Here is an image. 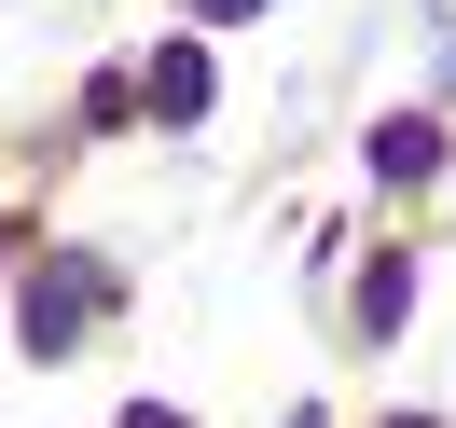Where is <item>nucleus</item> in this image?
Returning <instances> with one entry per match:
<instances>
[{"label":"nucleus","mask_w":456,"mask_h":428,"mask_svg":"<svg viewBox=\"0 0 456 428\" xmlns=\"http://www.w3.org/2000/svg\"><path fill=\"white\" fill-rule=\"evenodd\" d=\"M125 428H180V415H167V400H139V415H125Z\"/></svg>","instance_id":"5"},{"label":"nucleus","mask_w":456,"mask_h":428,"mask_svg":"<svg viewBox=\"0 0 456 428\" xmlns=\"http://www.w3.org/2000/svg\"><path fill=\"white\" fill-rule=\"evenodd\" d=\"M194 14H263V0H194Z\"/></svg>","instance_id":"6"},{"label":"nucleus","mask_w":456,"mask_h":428,"mask_svg":"<svg viewBox=\"0 0 456 428\" xmlns=\"http://www.w3.org/2000/svg\"><path fill=\"white\" fill-rule=\"evenodd\" d=\"M97 290H111L97 262H42V277H28V304H14V332H28V359H56V345L84 332V318H97Z\"/></svg>","instance_id":"1"},{"label":"nucleus","mask_w":456,"mask_h":428,"mask_svg":"<svg viewBox=\"0 0 456 428\" xmlns=\"http://www.w3.org/2000/svg\"><path fill=\"white\" fill-rule=\"evenodd\" d=\"M290 428H318V415H290Z\"/></svg>","instance_id":"7"},{"label":"nucleus","mask_w":456,"mask_h":428,"mask_svg":"<svg viewBox=\"0 0 456 428\" xmlns=\"http://www.w3.org/2000/svg\"><path fill=\"white\" fill-rule=\"evenodd\" d=\"M401 290H415V277H401V262H373V277H360V332H401Z\"/></svg>","instance_id":"4"},{"label":"nucleus","mask_w":456,"mask_h":428,"mask_svg":"<svg viewBox=\"0 0 456 428\" xmlns=\"http://www.w3.org/2000/svg\"><path fill=\"white\" fill-rule=\"evenodd\" d=\"M428 166H443V125H428V111H387V125H373V180H428Z\"/></svg>","instance_id":"3"},{"label":"nucleus","mask_w":456,"mask_h":428,"mask_svg":"<svg viewBox=\"0 0 456 428\" xmlns=\"http://www.w3.org/2000/svg\"><path fill=\"white\" fill-rule=\"evenodd\" d=\"M139 97H152V125H194V111H208V42H167Z\"/></svg>","instance_id":"2"}]
</instances>
